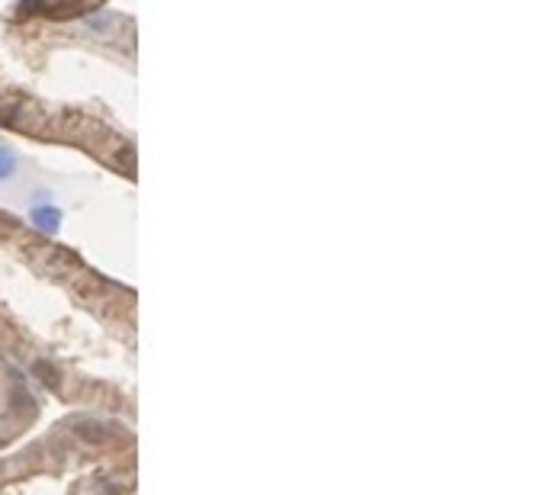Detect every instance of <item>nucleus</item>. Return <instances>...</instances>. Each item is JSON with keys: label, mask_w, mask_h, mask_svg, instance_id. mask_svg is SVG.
I'll list each match as a JSON object with an SVG mask.
<instances>
[{"label": "nucleus", "mask_w": 549, "mask_h": 495, "mask_svg": "<svg viewBox=\"0 0 549 495\" xmlns=\"http://www.w3.org/2000/svg\"><path fill=\"white\" fill-rule=\"evenodd\" d=\"M13 168V158H10V151L7 148H0V177H7Z\"/></svg>", "instance_id": "f257e3e1"}]
</instances>
